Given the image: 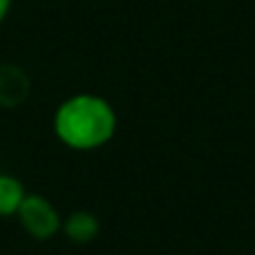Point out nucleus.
<instances>
[{
	"label": "nucleus",
	"instance_id": "nucleus-4",
	"mask_svg": "<svg viewBox=\"0 0 255 255\" xmlns=\"http://www.w3.org/2000/svg\"><path fill=\"white\" fill-rule=\"evenodd\" d=\"M60 233L70 240V243H78V245H85V243H93L100 233V220L95 213L90 210H73L70 215L63 218V228Z\"/></svg>",
	"mask_w": 255,
	"mask_h": 255
},
{
	"label": "nucleus",
	"instance_id": "nucleus-2",
	"mask_svg": "<svg viewBox=\"0 0 255 255\" xmlns=\"http://www.w3.org/2000/svg\"><path fill=\"white\" fill-rule=\"evenodd\" d=\"M15 218H18L20 228L35 240H50L63 228L60 210L53 205V200H48L40 193H28L23 205L18 208Z\"/></svg>",
	"mask_w": 255,
	"mask_h": 255
},
{
	"label": "nucleus",
	"instance_id": "nucleus-1",
	"mask_svg": "<svg viewBox=\"0 0 255 255\" xmlns=\"http://www.w3.org/2000/svg\"><path fill=\"white\" fill-rule=\"evenodd\" d=\"M118 133V110L105 95L75 93L60 100L53 113V135L75 153L105 148Z\"/></svg>",
	"mask_w": 255,
	"mask_h": 255
},
{
	"label": "nucleus",
	"instance_id": "nucleus-5",
	"mask_svg": "<svg viewBox=\"0 0 255 255\" xmlns=\"http://www.w3.org/2000/svg\"><path fill=\"white\" fill-rule=\"evenodd\" d=\"M28 190L20 178L10 173H0V218H15Z\"/></svg>",
	"mask_w": 255,
	"mask_h": 255
},
{
	"label": "nucleus",
	"instance_id": "nucleus-6",
	"mask_svg": "<svg viewBox=\"0 0 255 255\" xmlns=\"http://www.w3.org/2000/svg\"><path fill=\"white\" fill-rule=\"evenodd\" d=\"M10 8H13V0H0V25L5 23V18H8Z\"/></svg>",
	"mask_w": 255,
	"mask_h": 255
},
{
	"label": "nucleus",
	"instance_id": "nucleus-3",
	"mask_svg": "<svg viewBox=\"0 0 255 255\" xmlns=\"http://www.w3.org/2000/svg\"><path fill=\"white\" fill-rule=\"evenodd\" d=\"M30 95V78L20 65L3 63L0 65V105L18 108Z\"/></svg>",
	"mask_w": 255,
	"mask_h": 255
}]
</instances>
